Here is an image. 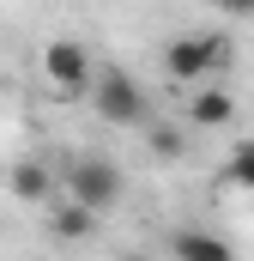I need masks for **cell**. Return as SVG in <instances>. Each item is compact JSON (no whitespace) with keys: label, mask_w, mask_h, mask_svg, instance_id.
Instances as JSON below:
<instances>
[{"label":"cell","mask_w":254,"mask_h":261,"mask_svg":"<svg viewBox=\"0 0 254 261\" xmlns=\"http://www.w3.org/2000/svg\"><path fill=\"white\" fill-rule=\"evenodd\" d=\"M218 6H230V12H254V0H218Z\"/></svg>","instance_id":"obj_11"},{"label":"cell","mask_w":254,"mask_h":261,"mask_svg":"<svg viewBox=\"0 0 254 261\" xmlns=\"http://www.w3.org/2000/svg\"><path fill=\"white\" fill-rule=\"evenodd\" d=\"M43 73L55 79V91H85L91 85V55H85V43H49L43 49Z\"/></svg>","instance_id":"obj_4"},{"label":"cell","mask_w":254,"mask_h":261,"mask_svg":"<svg viewBox=\"0 0 254 261\" xmlns=\"http://www.w3.org/2000/svg\"><path fill=\"white\" fill-rule=\"evenodd\" d=\"M67 189H73V200H85V206H115L121 200V170L109 164V158H79L73 170H67Z\"/></svg>","instance_id":"obj_3"},{"label":"cell","mask_w":254,"mask_h":261,"mask_svg":"<svg viewBox=\"0 0 254 261\" xmlns=\"http://www.w3.org/2000/svg\"><path fill=\"white\" fill-rule=\"evenodd\" d=\"M170 249L188 255V261H230V243H224V237H206V231H182Z\"/></svg>","instance_id":"obj_5"},{"label":"cell","mask_w":254,"mask_h":261,"mask_svg":"<svg viewBox=\"0 0 254 261\" xmlns=\"http://www.w3.org/2000/svg\"><path fill=\"white\" fill-rule=\"evenodd\" d=\"M164 67H170V79H200L212 67H230V43L224 37H176L164 49Z\"/></svg>","instance_id":"obj_2"},{"label":"cell","mask_w":254,"mask_h":261,"mask_svg":"<svg viewBox=\"0 0 254 261\" xmlns=\"http://www.w3.org/2000/svg\"><path fill=\"white\" fill-rule=\"evenodd\" d=\"M151 152L157 158H182V134L176 128H151Z\"/></svg>","instance_id":"obj_10"},{"label":"cell","mask_w":254,"mask_h":261,"mask_svg":"<svg viewBox=\"0 0 254 261\" xmlns=\"http://www.w3.org/2000/svg\"><path fill=\"white\" fill-rule=\"evenodd\" d=\"M12 195L18 200H43L49 195V170H43V164H18V170H12Z\"/></svg>","instance_id":"obj_8"},{"label":"cell","mask_w":254,"mask_h":261,"mask_svg":"<svg viewBox=\"0 0 254 261\" xmlns=\"http://www.w3.org/2000/svg\"><path fill=\"white\" fill-rule=\"evenodd\" d=\"M224 182H230V189H254V140H242V146L230 152V164H224Z\"/></svg>","instance_id":"obj_9"},{"label":"cell","mask_w":254,"mask_h":261,"mask_svg":"<svg viewBox=\"0 0 254 261\" xmlns=\"http://www.w3.org/2000/svg\"><path fill=\"white\" fill-rule=\"evenodd\" d=\"M97 116L115 122V128H145L151 122V103H145V91L127 73H103L97 79Z\"/></svg>","instance_id":"obj_1"},{"label":"cell","mask_w":254,"mask_h":261,"mask_svg":"<svg viewBox=\"0 0 254 261\" xmlns=\"http://www.w3.org/2000/svg\"><path fill=\"white\" fill-rule=\"evenodd\" d=\"M91 231H97V206L67 200L61 213H55V237H91Z\"/></svg>","instance_id":"obj_7"},{"label":"cell","mask_w":254,"mask_h":261,"mask_svg":"<svg viewBox=\"0 0 254 261\" xmlns=\"http://www.w3.org/2000/svg\"><path fill=\"white\" fill-rule=\"evenodd\" d=\"M188 116L200 122V128H224V122L236 116V97H230V91H200V97H194V110H188Z\"/></svg>","instance_id":"obj_6"}]
</instances>
